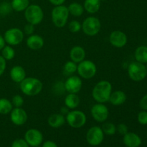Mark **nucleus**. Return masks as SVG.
Instances as JSON below:
<instances>
[{
    "label": "nucleus",
    "instance_id": "1",
    "mask_svg": "<svg viewBox=\"0 0 147 147\" xmlns=\"http://www.w3.org/2000/svg\"><path fill=\"white\" fill-rule=\"evenodd\" d=\"M112 93V85L108 80H100L96 83L92 90V96L97 103H106L109 102Z\"/></svg>",
    "mask_w": 147,
    "mask_h": 147
},
{
    "label": "nucleus",
    "instance_id": "2",
    "mask_svg": "<svg viewBox=\"0 0 147 147\" xmlns=\"http://www.w3.org/2000/svg\"><path fill=\"white\" fill-rule=\"evenodd\" d=\"M20 88L23 94L27 96H34L42 91L43 85L41 80L37 78L26 77L20 83Z\"/></svg>",
    "mask_w": 147,
    "mask_h": 147
},
{
    "label": "nucleus",
    "instance_id": "3",
    "mask_svg": "<svg viewBox=\"0 0 147 147\" xmlns=\"http://www.w3.org/2000/svg\"><path fill=\"white\" fill-rule=\"evenodd\" d=\"M69 15L70 14L67 7L63 4L55 6L51 12L52 22L56 27L62 28L67 24Z\"/></svg>",
    "mask_w": 147,
    "mask_h": 147
},
{
    "label": "nucleus",
    "instance_id": "4",
    "mask_svg": "<svg viewBox=\"0 0 147 147\" xmlns=\"http://www.w3.org/2000/svg\"><path fill=\"white\" fill-rule=\"evenodd\" d=\"M24 11L26 21L33 25L40 24L44 19V11L42 7L37 4H30Z\"/></svg>",
    "mask_w": 147,
    "mask_h": 147
},
{
    "label": "nucleus",
    "instance_id": "5",
    "mask_svg": "<svg viewBox=\"0 0 147 147\" xmlns=\"http://www.w3.org/2000/svg\"><path fill=\"white\" fill-rule=\"evenodd\" d=\"M128 76L133 81H142L147 76L146 66L139 62H132L128 67Z\"/></svg>",
    "mask_w": 147,
    "mask_h": 147
},
{
    "label": "nucleus",
    "instance_id": "6",
    "mask_svg": "<svg viewBox=\"0 0 147 147\" xmlns=\"http://www.w3.org/2000/svg\"><path fill=\"white\" fill-rule=\"evenodd\" d=\"M101 29V22L98 18L93 16L87 17L82 23V29L85 34L90 37L97 35Z\"/></svg>",
    "mask_w": 147,
    "mask_h": 147
},
{
    "label": "nucleus",
    "instance_id": "7",
    "mask_svg": "<svg viewBox=\"0 0 147 147\" xmlns=\"http://www.w3.org/2000/svg\"><path fill=\"white\" fill-rule=\"evenodd\" d=\"M66 121L69 126L74 129H79L84 126L87 121L85 113L80 110H71L66 114Z\"/></svg>",
    "mask_w": 147,
    "mask_h": 147
},
{
    "label": "nucleus",
    "instance_id": "8",
    "mask_svg": "<svg viewBox=\"0 0 147 147\" xmlns=\"http://www.w3.org/2000/svg\"><path fill=\"white\" fill-rule=\"evenodd\" d=\"M77 73H78L79 77L88 80L93 78L96 75L97 67L91 60H84L78 65Z\"/></svg>",
    "mask_w": 147,
    "mask_h": 147
},
{
    "label": "nucleus",
    "instance_id": "9",
    "mask_svg": "<svg viewBox=\"0 0 147 147\" xmlns=\"http://www.w3.org/2000/svg\"><path fill=\"white\" fill-rule=\"evenodd\" d=\"M5 42L9 45L16 46L20 45L24 39V32L22 30L17 27L8 29L4 35Z\"/></svg>",
    "mask_w": 147,
    "mask_h": 147
},
{
    "label": "nucleus",
    "instance_id": "10",
    "mask_svg": "<svg viewBox=\"0 0 147 147\" xmlns=\"http://www.w3.org/2000/svg\"><path fill=\"white\" fill-rule=\"evenodd\" d=\"M90 113L95 121L99 123H103L109 118V111L104 103H97L90 109Z\"/></svg>",
    "mask_w": 147,
    "mask_h": 147
},
{
    "label": "nucleus",
    "instance_id": "11",
    "mask_svg": "<svg viewBox=\"0 0 147 147\" xmlns=\"http://www.w3.org/2000/svg\"><path fill=\"white\" fill-rule=\"evenodd\" d=\"M104 139V133L99 126H93L88 129L86 134V139L88 143L91 146H98L103 142Z\"/></svg>",
    "mask_w": 147,
    "mask_h": 147
},
{
    "label": "nucleus",
    "instance_id": "12",
    "mask_svg": "<svg viewBox=\"0 0 147 147\" xmlns=\"http://www.w3.org/2000/svg\"><path fill=\"white\" fill-rule=\"evenodd\" d=\"M109 42L113 47L121 48L127 44V35L121 30H114L109 35Z\"/></svg>",
    "mask_w": 147,
    "mask_h": 147
},
{
    "label": "nucleus",
    "instance_id": "13",
    "mask_svg": "<svg viewBox=\"0 0 147 147\" xmlns=\"http://www.w3.org/2000/svg\"><path fill=\"white\" fill-rule=\"evenodd\" d=\"M24 140L30 146H39L42 142V134L36 129H30L26 131L24 134Z\"/></svg>",
    "mask_w": 147,
    "mask_h": 147
},
{
    "label": "nucleus",
    "instance_id": "14",
    "mask_svg": "<svg viewBox=\"0 0 147 147\" xmlns=\"http://www.w3.org/2000/svg\"><path fill=\"white\" fill-rule=\"evenodd\" d=\"M83 86L80 77L76 76H72L69 77L64 83L65 90L69 93H76L80 91Z\"/></svg>",
    "mask_w": 147,
    "mask_h": 147
},
{
    "label": "nucleus",
    "instance_id": "15",
    "mask_svg": "<svg viewBox=\"0 0 147 147\" xmlns=\"http://www.w3.org/2000/svg\"><path fill=\"white\" fill-rule=\"evenodd\" d=\"M28 119V115L22 108H14L10 112V120L16 126H22Z\"/></svg>",
    "mask_w": 147,
    "mask_h": 147
},
{
    "label": "nucleus",
    "instance_id": "16",
    "mask_svg": "<svg viewBox=\"0 0 147 147\" xmlns=\"http://www.w3.org/2000/svg\"><path fill=\"white\" fill-rule=\"evenodd\" d=\"M27 46L32 50H39L42 48L45 45V40L38 34H31L26 41Z\"/></svg>",
    "mask_w": 147,
    "mask_h": 147
},
{
    "label": "nucleus",
    "instance_id": "17",
    "mask_svg": "<svg viewBox=\"0 0 147 147\" xmlns=\"http://www.w3.org/2000/svg\"><path fill=\"white\" fill-rule=\"evenodd\" d=\"M9 76L14 83H20L26 78V71L22 66L14 65L10 70Z\"/></svg>",
    "mask_w": 147,
    "mask_h": 147
},
{
    "label": "nucleus",
    "instance_id": "18",
    "mask_svg": "<svg viewBox=\"0 0 147 147\" xmlns=\"http://www.w3.org/2000/svg\"><path fill=\"white\" fill-rule=\"evenodd\" d=\"M123 142L127 147H139L142 144L140 136L133 132H128L123 135Z\"/></svg>",
    "mask_w": 147,
    "mask_h": 147
},
{
    "label": "nucleus",
    "instance_id": "19",
    "mask_svg": "<svg viewBox=\"0 0 147 147\" xmlns=\"http://www.w3.org/2000/svg\"><path fill=\"white\" fill-rule=\"evenodd\" d=\"M70 60L76 63H79L85 60L86 51L84 48L80 46L76 45L72 47L70 51Z\"/></svg>",
    "mask_w": 147,
    "mask_h": 147
},
{
    "label": "nucleus",
    "instance_id": "20",
    "mask_svg": "<svg viewBox=\"0 0 147 147\" xmlns=\"http://www.w3.org/2000/svg\"><path fill=\"white\" fill-rule=\"evenodd\" d=\"M126 100V95L123 90H115L112 91L109 98V102L113 106H121L123 104Z\"/></svg>",
    "mask_w": 147,
    "mask_h": 147
},
{
    "label": "nucleus",
    "instance_id": "21",
    "mask_svg": "<svg viewBox=\"0 0 147 147\" xmlns=\"http://www.w3.org/2000/svg\"><path fill=\"white\" fill-rule=\"evenodd\" d=\"M65 121L66 120L64 115L61 113H53L50 115L47 119V123L49 126L55 129L61 127L65 124Z\"/></svg>",
    "mask_w": 147,
    "mask_h": 147
},
{
    "label": "nucleus",
    "instance_id": "22",
    "mask_svg": "<svg viewBox=\"0 0 147 147\" xmlns=\"http://www.w3.org/2000/svg\"><path fill=\"white\" fill-rule=\"evenodd\" d=\"M101 6V0H85L83 3L84 9L89 14H96Z\"/></svg>",
    "mask_w": 147,
    "mask_h": 147
},
{
    "label": "nucleus",
    "instance_id": "23",
    "mask_svg": "<svg viewBox=\"0 0 147 147\" xmlns=\"http://www.w3.org/2000/svg\"><path fill=\"white\" fill-rule=\"evenodd\" d=\"M80 98L76 93H69L65 98V106L70 110H74L78 107L80 104Z\"/></svg>",
    "mask_w": 147,
    "mask_h": 147
},
{
    "label": "nucleus",
    "instance_id": "24",
    "mask_svg": "<svg viewBox=\"0 0 147 147\" xmlns=\"http://www.w3.org/2000/svg\"><path fill=\"white\" fill-rule=\"evenodd\" d=\"M67 9H68L69 14L76 17H81L85 11L83 5L78 2L70 3L67 7Z\"/></svg>",
    "mask_w": 147,
    "mask_h": 147
},
{
    "label": "nucleus",
    "instance_id": "25",
    "mask_svg": "<svg viewBox=\"0 0 147 147\" xmlns=\"http://www.w3.org/2000/svg\"><path fill=\"white\" fill-rule=\"evenodd\" d=\"M134 57L137 62L143 64L147 63V46L138 47L134 52Z\"/></svg>",
    "mask_w": 147,
    "mask_h": 147
},
{
    "label": "nucleus",
    "instance_id": "26",
    "mask_svg": "<svg viewBox=\"0 0 147 147\" xmlns=\"http://www.w3.org/2000/svg\"><path fill=\"white\" fill-rule=\"evenodd\" d=\"M11 5L14 11L21 12L30 5V0H11Z\"/></svg>",
    "mask_w": 147,
    "mask_h": 147
},
{
    "label": "nucleus",
    "instance_id": "27",
    "mask_svg": "<svg viewBox=\"0 0 147 147\" xmlns=\"http://www.w3.org/2000/svg\"><path fill=\"white\" fill-rule=\"evenodd\" d=\"M13 109V105L9 100L7 98H0V114L7 115Z\"/></svg>",
    "mask_w": 147,
    "mask_h": 147
},
{
    "label": "nucleus",
    "instance_id": "28",
    "mask_svg": "<svg viewBox=\"0 0 147 147\" xmlns=\"http://www.w3.org/2000/svg\"><path fill=\"white\" fill-rule=\"evenodd\" d=\"M15 50L11 45H5L1 50V56L6 60H11L15 57Z\"/></svg>",
    "mask_w": 147,
    "mask_h": 147
},
{
    "label": "nucleus",
    "instance_id": "29",
    "mask_svg": "<svg viewBox=\"0 0 147 147\" xmlns=\"http://www.w3.org/2000/svg\"><path fill=\"white\" fill-rule=\"evenodd\" d=\"M77 63H74L72 60L67 61L63 66V72L66 75H72L77 72Z\"/></svg>",
    "mask_w": 147,
    "mask_h": 147
},
{
    "label": "nucleus",
    "instance_id": "30",
    "mask_svg": "<svg viewBox=\"0 0 147 147\" xmlns=\"http://www.w3.org/2000/svg\"><path fill=\"white\" fill-rule=\"evenodd\" d=\"M101 129L103 133L109 136H112V135L115 134L116 132V126L111 122H106V123H103Z\"/></svg>",
    "mask_w": 147,
    "mask_h": 147
},
{
    "label": "nucleus",
    "instance_id": "31",
    "mask_svg": "<svg viewBox=\"0 0 147 147\" xmlns=\"http://www.w3.org/2000/svg\"><path fill=\"white\" fill-rule=\"evenodd\" d=\"M12 10L11 3L8 1H2L0 3V16H7L11 12Z\"/></svg>",
    "mask_w": 147,
    "mask_h": 147
},
{
    "label": "nucleus",
    "instance_id": "32",
    "mask_svg": "<svg viewBox=\"0 0 147 147\" xmlns=\"http://www.w3.org/2000/svg\"><path fill=\"white\" fill-rule=\"evenodd\" d=\"M68 29L70 32L78 33L82 29V24H80L78 20H72L68 24Z\"/></svg>",
    "mask_w": 147,
    "mask_h": 147
},
{
    "label": "nucleus",
    "instance_id": "33",
    "mask_svg": "<svg viewBox=\"0 0 147 147\" xmlns=\"http://www.w3.org/2000/svg\"><path fill=\"white\" fill-rule=\"evenodd\" d=\"M11 102L13 105V107L20 108L24 104V98H23L22 96L17 94L13 96Z\"/></svg>",
    "mask_w": 147,
    "mask_h": 147
},
{
    "label": "nucleus",
    "instance_id": "34",
    "mask_svg": "<svg viewBox=\"0 0 147 147\" xmlns=\"http://www.w3.org/2000/svg\"><path fill=\"white\" fill-rule=\"evenodd\" d=\"M138 121L142 125H147V111H142L139 112L137 116Z\"/></svg>",
    "mask_w": 147,
    "mask_h": 147
},
{
    "label": "nucleus",
    "instance_id": "35",
    "mask_svg": "<svg viewBox=\"0 0 147 147\" xmlns=\"http://www.w3.org/2000/svg\"><path fill=\"white\" fill-rule=\"evenodd\" d=\"M11 147H29V144L24 139H18L12 142Z\"/></svg>",
    "mask_w": 147,
    "mask_h": 147
},
{
    "label": "nucleus",
    "instance_id": "36",
    "mask_svg": "<svg viewBox=\"0 0 147 147\" xmlns=\"http://www.w3.org/2000/svg\"><path fill=\"white\" fill-rule=\"evenodd\" d=\"M34 25L33 24H30V23H27V24H25L24 27V34H27V35H31L34 33Z\"/></svg>",
    "mask_w": 147,
    "mask_h": 147
},
{
    "label": "nucleus",
    "instance_id": "37",
    "mask_svg": "<svg viewBox=\"0 0 147 147\" xmlns=\"http://www.w3.org/2000/svg\"><path fill=\"white\" fill-rule=\"evenodd\" d=\"M128 126L125 123H119L116 127V131L119 132L120 134L125 135L126 133H128Z\"/></svg>",
    "mask_w": 147,
    "mask_h": 147
},
{
    "label": "nucleus",
    "instance_id": "38",
    "mask_svg": "<svg viewBox=\"0 0 147 147\" xmlns=\"http://www.w3.org/2000/svg\"><path fill=\"white\" fill-rule=\"evenodd\" d=\"M7 60L1 55H0V76H2L7 67Z\"/></svg>",
    "mask_w": 147,
    "mask_h": 147
},
{
    "label": "nucleus",
    "instance_id": "39",
    "mask_svg": "<svg viewBox=\"0 0 147 147\" xmlns=\"http://www.w3.org/2000/svg\"><path fill=\"white\" fill-rule=\"evenodd\" d=\"M139 106L143 110L147 111V94L144 95L139 102Z\"/></svg>",
    "mask_w": 147,
    "mask_h": 147
},
{
    "label": "nucleus",
    "instance_id": "40",
    "mask_svg": "<svg viewBox=\"0 0 147 147\" xmlns=\"http://www.w3.org/2000/svg\"><path fill=\"white\" fill-rule=\"evenodd\" d=\"M48 1H50V4H52L53 5H54L55 7V6H59L63 4L65 2L66 0H48Z\"/></svg>",
    "mask_w": 147,
    "mask_h": 147
},
{
    "label": "nucleus",
    "instance_id": "41",
    "mask_svg": "<svg viewBox=\"0 0 147 147\" xmlns=\"http://www.w3.org/2000/svg\"><path fill=\"white\" fill-rule=\"evenodd\" d=\"M42 147H57V145L52 141H47L43 144Z\"/></svg>",
    "mask_w": 147,
    "mask_h": 147
},
{
    "label": "nucleus",
    "instance_id": "42",
    "mask_svg": "<svg viewBox=\"0 0 147 147\" xmlns=\"http://www.w3.org/2000/svg\"><path fill=\"white\" fill-rule=\"evenodd\" d=\"M5 40H4V37H3L1 34H0V50H1L3 49V47L5 46Z\"/></svg>",
    "mask_w": 147,
    "mask_h": 147
},
{
    "label": "nucleus",
    "instance_id": "43",
    "mask_svg": "<svg viewBox=\"0 0 147 147\" xmlns=\"http://www.w3.org/2000/svg\"><path fill=\"white\" fill-rule=\"evenodd\" d=\"M68 112H69L68 109H67L66 106H65V107H62L61 109H60V113H61V114H63V115L67 114Z\"/></svg>",
    "mask_w": 147,
    "mask_h": 147
},
{
    "label": "nucleus",
    "instance_id": "44",
    "mask_svg": "<svg viewBox=\"0 0 147 147\" xmlns=\"http://www.w3.org/2000/svg\"><path fill=\"white\" fill-rule=\"evenodd\" d=\"M146 64H147V63H146ZM146 70H147V65H146Z\"/></svg>",
    "mask_w": 147,
    "mask_h": 147
},
{
    "label": "nucleus",
    "instance_id": "45",
    "mask_svg": "<svg viewBox=\"0 0 147 147\" xmlns=\"http://www.w3.org/2000/svg\"><path fill=\"white\" fill-rule=\"evenodd\" d=\"M34 147H39V146H34Z\"/></svg>",
    "mask_w": 147,
    "mask_h": 147
},
{
    "label": "nucleus",
    "instance_id": "46",
    "mask_svg": "<svg viewBox=\"0 0 147 147\" xmlns=\"http://www.w3.org/2000/svg\"><path fill=\"white\" fill-rule=\"evenodd\" d=\"M33 1H34V0H33Z\"/></svg>",
    "mask_w": 147,
    "mask_h": 147
}]
</instances>
